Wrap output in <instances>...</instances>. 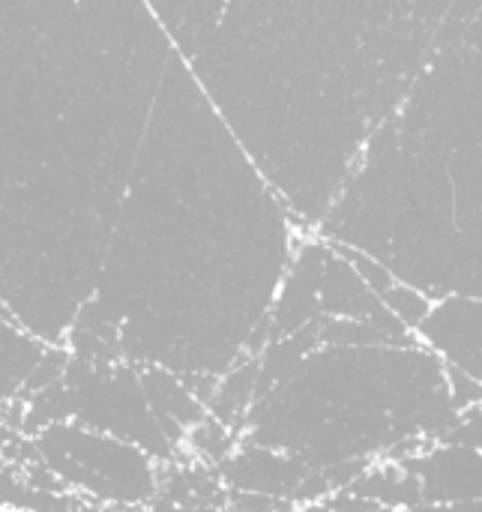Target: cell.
Instances as JSON below:
<instances>
[{"label":"cell","mask_w":482,"mask_h":512,"mask_svg":"<svg viewBox=\"0 0 482 512\" xmlns=\"http://www.w3.org/2000/svg\"><path fill=\"white\" fill-rule=\"evenodd\" d=\"M171 54L147 0H0V303L42 342L96 288Z\"/></svg>","instance_id":"cell-1"},{"label":"cell","mask_w":482,"mask_h":512,"mask_svg":"<svg viewBox=\"0 0 482 512\" xmlns=\"http://www.w3.org/2000/svg\"><path fill=\"white\" fill-rule=\"evenodd\" d=\"M294 222L174 48L90 294L123 360L222 375L258 357Z\"/></svg>","instance_id":"cell-2"},{"label":"cell","mask_w":482,"mask_h":512,"mask_svg":"<svg viewBox=\"0 0 482 512\" xmlns=\"http://www.w3.org/2000/svg\"><path fill=\"white\" fill-rule=\"evenodd\" d=\"M39 462L90 507H150L159 489V462L138 444L96 432L75 420L30 435Z\"/></svg>","instance_id":"cell-3"},{"label":"cell","mask_w":482,"mask_h":512,"mask_svg":"<svg viewBox=\"0 0 482 512\" xmlns=\"http://www.w3.org/2000/svg\"><path fill=\"white\" fill-rule=\"evenodd\" d=\"M63 384L72 399V420L90 426L96 432H108L129 444H138L150 453L159 465L180 456L174 444L159 429L144 387L138 366L129 360L114 363H84L69 354Z\"/></svg>","instance_id":"cell-4"},{"label":"cell","mask_w":482,"mask_h":512,"mask_svg":"<svg viewBox=\"0 0 482 512\" xmlns=\"http://www.w3.org/2000/svg\"><path fill=\"white\" fill-rule=\"evenodd\" d=\"M216 471L228 492H258L285 504L300 501L306 480L315 474V468L303 459L252 441H240L234 453L216 465Z\"/></svg>","instance_id":"cell-5"},{"label":"cell","mask_w":482,"mask_h":512,"mask_svg":"<svg viewBox=\"0 0 482 512\" xmlns=\"http://www.w3.org/2000/svg\"><path fill=\"white\" fill-rule=\"evenodd\" d=\"M138 375H141V387H144L147 405H150L159 429L180 453L186 429L195 426L201 417H207V405L189 390L183 375H177L165 366H138Z\"/></svg>","instance_id":"cell-6"},{"label":"cell","mask_w":482,"mask_h":512,"mask_svg":"<svg viewBox=\"0 0 482 512\" xmlns=\"http://www.w3.org/2000/svg\"><path fill=\"white\" fill-rule=\"evenodd\" d=\"M255 378H258V357L255 354L240 357L216 378V387L207 402V414H213L219 423H225L240 435L246 414L255 402Z\"/></svg>","instance_id":"cell-7"},{"label":"cell","mask_w":482,"mask_h":512,"mask_svg":"<svg viewBox=\"0 0 482 512\" xmlns=\"http://www.w3.org/2000/svg\"><path fill=\"white\" fill-rule=\"evenodd\" d=\"M45 345L48 342L27 333L12 315L0 312V384L18 393Z\"/></svg>","instance_id":"cell-8"},{"label":"cell","mask_w":482,"mask_h":512,"mask_svg":"<svg viewBox=\"0 0 482 512\" xmlns=\"http://www.w3.org/2000/svg\"><path fill=\"white\" fill-rule=\"evenodd\" d=\"M237 444H240V435L234 429H228L225 423H219L213 414H207L195 426L186 429V438H183V450L180 453H186V456H192V459L216 468L219 462H225L234 453Z\"/></svg>","instance_id":"cell-9"},{"label":"cell","mask_w":482,"mask_h":512,"mask_svg":"<svg viewBox=\"0 0 482 512\" xmlns=\"http://www.w3.org/2000/svg\"><path fill=\"white\" fill-rule=\"evenodd\" d=\"M189 3H192V0H147V6H150L153 15L162 21V27L171 33V39H174V33H177L180 24H183Z\"/></svg>","instance_id":"cell-10"},{"label":"cell","mask_w":482,"mask_h":512,"mask_svg":"<svg viewBox=\"0 0 482 512\" xmlns=\"http://www.w3.org/2000/svg\"><path fill=\"white\" fill-rule=\"evenodd\" d=\"M0 312H6V306H3V303H0ZM6 315H9V312H6Z\"/></svg>","instance_id":"cell-11"}]
</instances>
